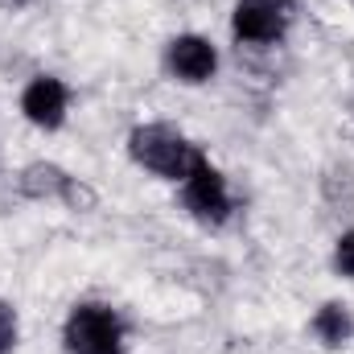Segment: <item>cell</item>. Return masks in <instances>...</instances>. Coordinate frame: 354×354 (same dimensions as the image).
I'll use <instances>...</instances> for the list:
<instances>
[{
  "mask_svg": "<svg viewBox=\"0 0 354 354\" xmlns=\"http://www.w3.org/2000/svg\"><path fill=\"white\" fill-rule=\"evenodd\" d=\"M165 62H169L174 79L198 87V83H210V79H214V71H218V50H214L206 37H198V33H181V37L169 41Z\"/></svg>",
  "mask_w": 354,
  "mask_h": 354,
  "instance_id": "52a82bcc",
  "label": "cell"
},
{
  "mask_svg": "<svg viewBox=\"0 0 354 354\" xmlns=\"http://www.w3.org/2000/svg\"><path fill=\"white\" fill-rule=\"evenodd\" d=\"M334 268L354 280V231H346V235L338 239V248H334Z\"/></svg>",
  "mask_w": 354,
  "mask_h": 354,
  "instance_id": "9c48e42d",
  "label": "cell"
},
{
  "mask_svg": "<svg viewBox=\"0 0 354 354\" xmlns=\"http://www.w3.org/2000/svg\"><path fill=\"white\" fill-rule=\"evenodd\" d=\"M0 4H4V8H12V12H17V8H29V4H33V0H0Z\"/></svg>",
  "mask_w": 354,
  "mask_h": 354,
  "instance_id": "8fae6325",
  "label": "cell"
},
{
  "mask_svg": "<svg viewBox=\"0 0 354 354\" xmlns=\"http://www.w3.org/2000/svg\"><path fill=\"white\" fill-rule=\"evenodd\" d=\"M185 185V210L198 218V223H227L231 218V189H227V177L218 174L206 157L189 169V177L181 181Z\"/></svg>",
  "mask_w": 354,
  "mask_h": 354,
  "instance_id": "277c9868",
  "label": "cell"
},
{
  "mask_svg": "<svg viewBox=\"0 0 354 354\" xmlns=\"http://www.w3.org/2000/svg\"><path fill=\"white\" fill-rule=\"evenodd\" d=\"M12 342H17V313H12V305L0 301V354L12 351Z\"/></svg>",
  "mask_w": 354,
  "mask_h": 354,
  "instance_id": "30bf717a",
  "label": "cell"
},
{
  "mask_svg": "<svg viewBox=\"0 0 354 354\" xmlns=\"http://www.w3.org/2000/svg\"><path fill=\"white\" fill-rule=\"evenodd\" d=\"M292 4L288 0H239L231 12V29L248 46H272L288 33Z\"/></svg>",
  "mask_w": 354,
  "mask_h": 354,
  "instance_id": "3957f363",
  "label": "cell"
},
{
  "mask_svg": "<svg viewBox=\"0 0 354 354\" xmlns=\"http://www.w3.org/2000/svg\"><path fill=\"white\" fill-rule=\"evenodd\" d=\"M21 189H25L29 198H62V202L75 206V210L95 206V194H91L79 177H71L66 169H58V165H46V161L29 165V169L21 174Z\"/></svg>",
  "mask_w": 354,
  "mask_h": 354,
  "instance_id": "8992f818",
  "label": "cell"
},
{
  "mask_svg": "<svg viewBox=\"0 0 354 354\" xmlns=\"http://www.w3.org/2000/svg\"><path fill=\"white\" fill-rule=\"evenodd\" d=\"M313 334H317V342L322 346H330V351H338V346H346L354 338V317L346 305H338V301H326L317 313H313Z\"/></svg>",
  "mask_w": 354,
  "mask_h": 354,
  "instance_id": "ba28073f",
  "label": "cell"
},
{
  "mask_svg": "<svg viewBox=\"0 0 354 354\" xmlns=\"http://www.w3.org/2000/svg\"><path fill=\"white\" fill-rule=\"evenodd\" d=\"M120 338H124L120 313L111 305H99V301L75 305L66 317V330H62L66 354H124Z\"/></svg>",
  "mask_w": 354,
  "mask_h": 354,
  "instance_id": "7a4b0ae2",
  "label": "cell"
},
{
  "mask_svg": "<svg viewBox=\"0 0 354 354\" xmlns=\"http://www.w3.org/2000/svg\"><path fill=\"white\" fill-rule=\"evenodd\" d=\"M66 107H71V91H66L62 79H54V75H37V79L25 87V95H21L25 120H29L33 128H46V132L62 128Z\"/></svg>",
  "mask_w": 354,
  "mask_h": 354,
  "instance_id": "5b68a950",
  "label": "cell"
},
{
  "mask_svg": "<svg viewBox=\"0 0 354 354\" xmlns=\"http://www.w3.org/2000/svg\"><path fill=\"white\" fill-rule=\"evenodd\" d=\"M128 153H132L136 165H145L157 177H169V181H185L189 169L206 157L194 140H185L169 124H140L128 136Z\"/></svg>",
  "mask_w": 354,
  "mask_h": 354,
  "instance_id": "6da1fadb",
  "label": "cell"
}]
</instances>
